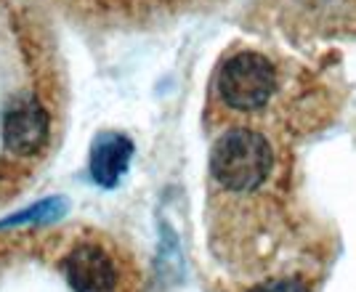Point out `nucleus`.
<instances>
[{
    "mask_svg": "<svg viewBox=\"0 0 356 292\" xmlns=\"http://www.w3.org/2000/svg\"><path fill=\"white\" fill-rule=\"evenodd\" d=\"M271 165L274 154L268 141L248 128L223 133L210 152V173L229 191L258 189L271 173Z\"/></svg>",
    "mask_w": 356,
    "mask_h": 292,
    "instance_id": "1",
    "label": "nucleus"
},
{
    "mask_svg": "<svg viewBox=\"0 0 356 292\" xmlns=\"http://www.w3.org/2000/svg\"><path fill=\"white\" fill-rule=\"evenodd\" d=\"M216 90L229 109L255 112L266 106L277 90V70L266 56L255 51H242L223 61L216 77Z\"/></svg>",
    "mask_w": 356,
    "mask_h": 292,
    "instance_id": "2",
    "label": "nucleus"
},
{
    "mask_svg": "<svg viewBox=\"0 0 356 292\" xmlns=\"http://www.w3.org/2000/svg\"><path fill=\"white\" fill-rule=\"evenodd\" d=\"M48 141V115L35 99H19L3 117V144L19 157L40 152Z\"/></svg>",
    "mask_w": 356,
    "mask_h": 292,
    "instance_id": "3",
    "label": "nucleus"
},
{
    "mask_svg": "<svg viewBox=\"0 0 356 292\" xmlns=\"http://www.w3.org/2000/svg\"><path fill=\"white\" fill-rule=\"evenodd\" d=\"M64 274L74 292H118V268L96 245H80L64 261Z\"/></svg>",
    "mask_w": 356,
    "mask_h": 292,
    "instance_id": "4",
    "label": "nucleus"
},
{
    "mask_svg": "<svg viewBox=\"0 0 356 292\" xmlns=\"http://www.w3.org/2000/svg\"><path fill=\"white\" fill-rule=\"evenodd\" d=\"M134 157V144L122 133H102L90 146V175L99 186L112 189L125 175Z\"/></svg>",
    "mask_w": 356,
    "mask_h": 292,
    "instance_id": "5",
    "label": "nucleus"
},
{
    "mask_svg": "<svg viewBox=\"0 0 356 292\" xmlns=\"http://www.w3.org/2000/svg\"><path fill=\"white\" fill-rule=\"evenodd\" d=\"M64 213V200H43V202L32 204L30 210H22L11 218H6L0 226H19V223H48L56 220Z\"/></svg>",
    "mask_w": 356,
    "mask_h": 292,
    "instance_id": "6",
    "label": "nucleus"
},
{
    "mask_svg": "<svg viewBox=\"0 0 356 292\" xmlns=\"http://www.w3.org/2000/svg\"><path fill=\"white\" fill-rule=\"evenodd\" d=\"M250 292H309L306 284L300 279H274V282H266L261 287H255Z\"/></svg>",
    "mask_w": 356,
    "mask_h": 292,
    "instance_id": "7",
    "label": "nucleus"
}]
</instances>
